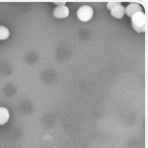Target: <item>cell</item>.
<instances>
[{"instance_id":"cell-3","label":"cell","mask_w":148,"mask_h":148,"mask_svg":"<svg viewBox=\"0 0 148 148\" xmlns=\"http://www.w3.org/2000/svg\"><path fill=\"white\" fill-rule=\"evenodd\" d=\"M53 15L56 18H60V19H63L69 15V9L64 6H57L55 10H53Z\"/></svg>"},{"instance_id":"cell-1","label":"cell","mask_w":148,"mask_h":148,"mask_svg":"<svg viewBox=\"0 0 148 148\" xmlns=\"http://www.w3.org/2000/svg\"><path fill=\"white\" fill-rule=\"evenodd\" d=\"M131 25L134 29L139 32V33H143L146 30V16L145 13L143 12H140L135 13L134 15L131 16Z\"/></svg>"},{"instance_id":"cell-5","label":"cell","mask_w":148,"mask_h":148,"mask_svg":"<svg viewBox=\"0 0 148 148\" xmlns=\"http://www.w3.org/2000/svg\"><path fill=\"white\" fill-rule=\"evenodd\" d=\"M110 14L114 18H117V19H122V18L124 17V15L125 14V7L123 6V5L115 7V8L110 10Z\"/></svg>"},{"instance_id":"cell-2","label":"cell","mask_w":148,"mask_h":148,"mask_svg":"<svg viewBox=\"0 0 148 148\" xmlns=\"http://www.w3.org/2000/svg\"><path fill=\"white\" fill-rule=\"evenodd\" d=\"M77 16L82 22H88L93 16V10L92 7H90L88 5L82 6L77 10Z\"/></svg>"},{"instance_id":"cell-7","label":"cell","mask_w":148,"mask_h":148,"mask_svg":"<svg viewBox=\"0 0 148 148\" xmlns=\"http://www.w3.org/2000/svg\"><path fill=\"white\" fill-rule=\"evenodd\" d=\"M10 36V30L8 27L4 26H0V40H6Z\"/></svg>"},{"instance_id":"cell-4","label":"cell","mask_w":148,"mask_h":148,"mask_svg":"<svg viewBox=\"0 0 148 148\" xmlns=\"http://www.w3.org/2000/svg\"><path fill=\"white\" fill-rule=\"evenodd\" d=\"M143 12V8L140 4L139 3H131V4H129L126 8H125V12L127 16H129L131 18L132 15H134L135 13L137 12Z\"/></svg>"},{"instance_id":"cell-6","label":"cell","mask_w":148,"mask_h":148,"mask_svg":"<svg viewBox=\"0 0 148 148\" xmlns=\"http://www.w3.org/2000/svg\"><path fill=\"white\" fill-rule=\"evenodd\" d=\"M10 119V112L6 108L0 107V125H5Z\"/></svg>"},{"instance_id":"cell-8","label":"cell","mask_w":148,"mask_h":148,"mask_svg":"<svg viewBox=\"0 0 148 148\" xmlns=\"http://www.w3.org/2000/svg\"><path fill=\"white\" fill-rule=\"evenodd\" d=\"M120 5H122V2L121 1H110V2H108L107 8L109 9V10H111V9L115 8V7L120 6Z\"/></svg>"},{"instance_id":"cell-9","label":"cell","mask_w":148,"mask_h":148,"mask_svg":"<svg viewBox=\"0 0 148 148\" xmlns=\"http://www.w3.org/2000/svg\"><path fill=\"white\" fill-rule=\"evenodd\" d=\"M53 3L57 6H64L65 5V2L64 1H54Z\"/></svg>"}]
</instances>
